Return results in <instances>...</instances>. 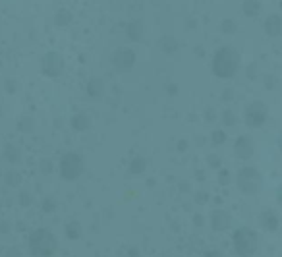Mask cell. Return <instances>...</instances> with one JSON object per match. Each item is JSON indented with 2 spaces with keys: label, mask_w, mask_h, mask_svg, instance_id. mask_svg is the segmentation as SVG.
I'll return each mask as SVG.
<instances>
[{
  "label": "cell",
  "mask_w": 282,
  "mask_h": 257,
  "mask_svg": "<svg viewBox=\"0 0 282 257\" xmlns=\"http://www.w3.org/2000/svg\"><path fill=\"white\" fill-rule=\"evenodd\" d=\"M4 159L14 164V162H18L22 159V153H20V149H18L16 145L10 143V145H6V149H4Z\"/></svg>",
  "instance_id": "cell-16"
},
{
  "label": "cell",
  "mask_w": 282,
  "mask_h": 257,
  "mask_svg": "<svg viewBox=\"0 0 282 257\" xmlns=\"http://www.w3.org/2000/svg\"><path fill=\"white\" fill-rule=\"evenodd\" d=\"M4 178H6V184H8V186H18V184H20V180H22V178H20V174H18L16 170H8Z\"/></svg>",
  "instance_id": "cell-21"
},
{
  "label": "cell",
  "mask_w": 282,
  "mask_h": 257,
  "mask_svg": "<svg viewBox=\"0 0 282 257\" xmlns=\"http://www.w3.org/2000/svg\"><path fill=\"white\" fill-rule=\"evenodd\" d=\"M281 31H282L281 16H277V14L269 16V18H267V22H265V33H267V35H271V37H279Z\"/></svg>",
  "instance_id": "cell-10"
},
{
  "label": "cell",
  "mask_w": 282,
  "mask_h": 257,
  "mask_svg": "<svg viewBox=\"0 0 282 257\" xmlns=\"http://www.w3.org/2000/svg\"><path fill=\"white\" fill-rule=\"evenodd\" d=\"M72 126H74V129H87L89 126H91V118H89V114H85V112L76 114V116L72 118Z\"/></svg>",
  "instance_id": "cell-13"
},
{
  "label": "cell",
  "mask_w": 282,
  "mask_h": 257,
  "mask_svg": "<svg viewBox=\"0 0 282 257\" xmlns=\"http://www.w3.org/2000/svg\"><path fill=\"white\" fill-rule=\"evenodd\" d=\"M224 139H226V135H224V131H215V133H213V141H215L217 145H219V143H222Z\"/></svg>",
  "instance_id": "cell-27"
},
{
  "label": "cell",
  "mask_w": 282,
  "mask_h": 257,
  "mask_svg": "<svg viewBox=\"0 0 282 257\" xmlns=\"http://www.w3.org/2000/svg\"><path fill=\"white\" fill-rule=\"evenodd\" d=\"M20 129L29 131V129H31V118H24V120L20 122Z\"/></svg>",
  "instance_id": "cell-26"
},
{
  "label": "cell",
  "mask_w": 282,
  "mask_h": 257,
  "mask_svg": "<svg viewBox=\"0 0 282 257\" xmlns=\"http://www.w3.org/2000/svg\"><path fill=\"white\" fill-rule=\"evenodd\" d=\"M234 250L240 257H251L257 252V234L251 228H240L234 234Z\"/></svg>",
  "instance_id": "cell-3"
},
{
  "label": "cell",
  "mask_w": 282,
  "mask_h": 257,
  "mask_svg": "<svg viewBox=\"0 0 282 257\" xmlns=\"http://www.w3.org/2000/svg\"><path fill=\"white\" fill-rule=\"evenodd\" d=\"M240 68V54L232 47H222L217 51L215 60H213V72L219 77H232Z\"/></svg>",
  "instance_id": "cell-1"
},
{
  "label": "cell",
  "mask_w": 282,
  "mask_h": 257,
  "mask_svg": "<svg viewBox=\"0 0 282 257\" xmlns=\"http://www.w3.org/2000/svg\"><path fill=\"white\" fill-rule=\"evenodd\" d=\"M248 77H255V66H250V68H248Z\"/></svg>",
  "instance_id": "cell-30"
},
{
  "label": "cell",
  "mask_w": 282,
  "mask_h": 257,
  "mask_svg": "<svg viewBox=\"0 0 282 257\" xmlns=\"http://www.w3.org/2000/svg\"><path fill=\"white\" fill-rule=\"evenodd\" d=\"M234 153H236L238 159H244V161L250 159L253 155V141H251V137H248V135L238 137V141L234 145Z\"/></svg>",
  "instance_id": "cell-9"
},
{
  "label": "cell",
  "mask_w": 282,
  "mask_h": 257,
  "mask_svg": "<svg viewBox=\"0 0 282 257\" xmlns=\"http://www.w3.org/2000/svg\"><path fill=\"white\" fill-rule=\"evenodd\" d=\"M129 170H131L133 174H141V172L145 170V159H141V157L133 159V161H131V166H129Z\"/></svg>",
  "instance_id": "cell-20"
},
{
  "label": "cell",
  "mask_w": 282,
  "mask_h": 257,
  "mask_svg": "<svg viewBox=\"0 0 282 257\" xmlns=\"http://www.w3.org/2000/svg\"><path fill=\"white\" fill-rule=\"evenodd\" d=\"M222 116H224V124H228V126H232V124H236V120H234V114H232L230 110H226V112H224Z\"/></svg>",
  "instance_id": "cell-25"
},
{
  "label": "cell",
  "mask_w": 282,
  "mask_h": 257,
  "mask_svg": "<svg viewBox=\"0 0 282 257\" xmlns=\"http://www.w3.org/2000/svg\"><path fill=\"white\" fill-rule=\"evenodd\" d=\"M209 162H213V166H219L220 161L217 159V157H209Z\"/></svg>",
  "instance_id": "cell-31"
},
{
  "label": "cell",
  "mask_w": 282,
  "mask_h": 257,
  "mask_svg": "<svg viewBox=\"0 0 282 257\" xmlns=\"http://www.w3.org/2000/svg\"><path fill=\"white\" fill-rule=\"evenodd\" d=\"M126 33L131 41H139L143 37V24L141 22H131L128 27H126Z\"/></svg>",
  "instance_id": "cell-14"
},
{
  "label": "cell",
  "mask_w": 282,
  "mask_h": 257,
  "mask_svg": "<svg viewBox=\"0 0 282 257\" xmlns=\"http://www.w3.org/2000/svg\"><path fill=\"white\" fill-rule=\"evenodd\" d=\"M70 20H72V14L66 12V10H62V12L56 14V26H60V27H62V26H68Z\"/></svg>",
  "instance_id": "cell-22"
},
{
  "label": "cell",
  "mask_w": 282,
  "mask_h": 257,
  "mask_svg": "<svg viewBox=\"0 0 282 257\" xmlns=\"http://www.w3.org/2000/svg\"><path fill=\"white\" fill-rule=\"evenodd\" d=\"M83 172V159L76 153H68L64 155L60 161V174L64 180L74 182L76 178H79V174Z\"/></svg>",
  "instance_id": "cell-5"
},
{
  "label": "cell",
  "mask_w": 282,
  "mask_h": 257,
  "mask_svg": "<svg viewBox=\"0 0 282 257\" xmlns=\"http://www.w3.org/2000/svg\"><path fill=\"white\" fill-rule=\"evenodd\" d=\"M43 209H45L47 213H52V211L56 209V201H54V199H45V203H43Z\"/></svg>",
  "instance_id": "cell-24"
},
{
  "label": "cell",
  "mask_w": 282,
  "mask_h": 257,
  "mask_svg": "<svg viewBox=\"0 0 282 257\" xmlns=\"http://www.w3.org/2000/svg\"><path fill=\"white\" fill-rule=\"evenodd\" d=\"M66 236L70 238V240H76V238H79L81 236V225L79 223H70V225L66 226Z\"/></svg>",
  "instance_id": "cell-19"
},
{
  "label": "cell",
  "mask_w": 282,
  "mask_h": 257,
  "mask_svg": "<svg viewBox=\"0 0 282 257\" xmlns=\"http://www.w3.org/2000/svg\"><path fill=\"white\" fill-rule=\"evenodd\" d=\"M205 257H222V256H220V252H217V250H211V252L205 254Z\"/></svg>",
  "instance_id": "cell-29"
},
{
  "label": "cell",
  "mask_w": 282,
  "mask_h": 257,
  "mask_svg": "<svg viewBox=\"0 0 282 257\" xmlns=\"http://www.w3.org/2000/svg\"><path fill=\"white\" fill-rule=\"evenodd\" d=\"M6 257H22V252H20L18 248H10V250L6 252Z\"/></svg>",
  "instance_id": "cell-28"
},
{
  "label": "cell",
  "mask_w": 282,
  "mask_h": 257,
  "mask_svg": "<svg viewBox=\"0 0 282 257\" xmlns=\"http://www.w3.org/2000/svg\"><path fill=\"white\" fill-rule=\"evenodd\" d=\"M112 64L116 66L118 70H129L131 66L135 64V52L128 47H120L114 51L112 54Z\"/></svg>",
  "instance_id": "cell-8"
},
{
  "label": "cell",
  "mask_w": 282,
  "mask_h": 257,
  "mask_svg": "<svg viewBox=\"0 0 282 257\" xmlns=\"http://www.w3.org/2000/svg\"><path fill=\"white\" fill-rule=\"evenodd\" d=\"M160 47H162V51L168 52V54H172V52L178 51V43H176V39H172V37H164V39L160 41Z\"/></svg>",
  "instance_id": "cell-17"
},
{
  "label": "cell",
  "mask_w": 282,
  "mask_h": 257,
  "mask_svg": "<svg viewBox=\"0 0 282 257\" xmlns=\"http://www.w3.org/2000/svg\"><path fill=\"white\" fill-rule=\"evenodd\" d=\"M230 225V217L224 211H215L213 213V228L215 230H226Z\"/></svg>",
  "instance_id": "cell-12"
},
{
  "label": "cell",
  "mask_w": 282,
  "mask_h": 257,
  "mask_svg": "<svg viewBox=\"0 0 282 257\" xmlns=\"http://www.w3.org/2000/svg\"><path fill=\"white\" fill-rule=\"evenodd\" d=\"M201 223H203V219H201V217H195V225L199 226Z\"/></svg>",
  "instance_id": "cell-32"
},
{
  "label": "cell",
  "mask_w": 282,
  "mask_h": 257,
  "mask_svg": "<svg viewBox=\"0 0 282 257\" xmlns=\"http://www.w3.org/2000/svg\"><path fill=\"white\" fill-rule=\"evenodd\" d=\"M267 116H269L267 106L261 101H255V103H251L250 106H248V110H246V124L251 126V128H259V126L265 124Z\"/></svg>",
  "instance_id": "cell-6"
},
{
  "label": "cell",
  "mask_w": 282,
  "mask_h": 257,
  "mask_svg": "<svg viewBox=\"0 0 282 257\" xmlns=\"http://www.w3.org/2000/svg\"><path fill=\"white\" fill-rule=\"evenodd\" d=\"M236 184H238V188L244 193H257L261 190V174L255 168L246 166V168H242L238 172Z\"/></svg>",
  "instance_id": "cell-4"
},
{
  "label": "cell",
  "mask_w": 282,
  "mask_h": 257,
  "mask_svg": "<svg viewBox=\"0 0 282 257\" xmlns=\"http://www.w3.org/2000/svg\"><path fill=\"white\" fill-rule=\"evenodd\" d=\"M261 12V2L259 0H246L244 2V14L248 18H255Z\"/></svg>",
  "instance_id": "cell-15"
},
{
  "label": "cell",
  "mask_w": 282,
  "mask_h": 257,
  "mask_svg": "<svg viewBox=\"0 0 282 257\" xmlns=\"http://www.w3.org/2000/svg\"><path fill=\"white\" fill-rule=\"evenodd\" d=\"M220 29H222L224 33H228V35H230V33L236 31V24H234L232 20H224V22H222V26H220Z\"/></svg>",
  "instance_id": "cell-23"
},
{
  "label": "cell",
  "mask_w": 282,
  "mask_h": 257,
  "mask_svg": "<svg viewBox=\"0 0 282 257\" xmlns=\"http://www.w3.org/2000/svg\"><path fill=\"white\" fill-rule=\"evenodd\" d=\"M64 70V58L58 52H49L45 58H43V72L51 77H58Z\"/></svg>",
  "instance_id": "cell-7"
},
{
  "label": "cell",
  "mask_w": 282,
  "mask_h": 257,
  "mask_svg": "<svg viewBox=\"0 0 282 257\" xmlns=\"http://www.w3.org/2000/svg\"><path fill=\"white\" fill-rule=\"evenodd\" d=\"M58 248V242H56V236L45 228H39L35 230L31 236H29V250L35 257H49L52 256Z\"/></svg>",
  "instance_id": "cell-2"
},
{
  "label": "cell",
  "mask_w": 282,
  "mask_h": 257,
  "mask_svg": "<svg viewBox=\"0 0 282 257\" xmlns=\"http://www.w3.org/2000/svg\"><path fill=\"white\" fill-rule=\"evenodd\" d=\"M87 93H89V97H93V99L103 97V93H104V83H103L101 77H91V79H89V83H87Z\"/></svg>",
  "instance_id": "cell-11"
},
{
  "label": "cell",
  "mask_w": 282,
  "mask_h": 257,
  "mask_svg": "<svg viewBox=\"0 0 282 257\" xmlns=\"http://www.w3.org/2000/svg\"><path fill=\"white\" fill-rule=\"evenodd\" d=\"M263 225H265V228H269V230H277V226H279L277 215L271 213V211H267V213L263 215Z\"/></svg>",
  "instance_id": "cell-18"
}]
</instances>
